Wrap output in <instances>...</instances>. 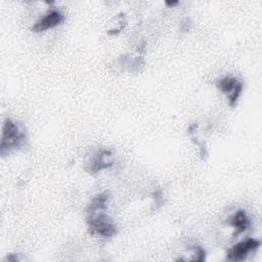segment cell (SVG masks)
Returning <instances> with one entry per match:
<instances>
[{"mask_svg": "<svg viewBox=\"0 0 262 262\" xmlns=\"http://www.w3.org/2000/svg\"><path fill=\"white\" fill-rule=\"evenodd\" d=\"M27 136L25 130L11 119H6L2 126L0 154L5 156L13 150L23 147L26 143Z\"/></svg>", "mask_w": 262, "mask_h": 262, "instance_id": "1", "label": "cell"}, {"mask_svg": "<svg viewBox=\"0 0 262 262\" xmlns=\"http://www.w3.org/2000/svg\"><path fill=\"white\" fill-rule=\"evenodd\" d=\"M87 226L91 234L101 237H112L117 233V227L112 219L103 213V210H97L87 213Z\"/></svg>", "mask_w": 262, "mask_h": 262, "instance_id": "2", "label": "cell"}, {"mask_svg": "<svg viewBox=\"0 0 262 262\" xmlns=\"http://www.w3.org/2000/svg\"><path fill=\"white\" fill-rule=\"evenodd\" d=\"M261 245V242L256 238H247L237 244L227 251L226 259L229 261H243L251 252H255Z\"/></svg>", "mask_w": 262, "mask_h": 262, "instance_id": "3", "label": "cell"}, {"mask_svg": "<svg viewBox=\"0 0 262 262\" xmlns=\"http://www.w3.org/2000/svg\"><path fill=\"white\" fill-rule=\"evenodd\" d=\"M216 86L220 91L227 95L229 105L234 106L243 90L242 82L234 77H224L216 82Z\"/></svg>", "mask_w": 262, "mask_h": 262, "instance_id": "4", "label": "cell"}, {"mask_svg": "<svg viewBox=\"0 0 262 262\" xmlns=\"http://www.w3.org/2000/svg\"><path fill=\"white\" fill-rule=\"evenodd\" d=\"M64 21V16L62 13H60L57 10H50L45 15H43L42 18H40L38 21H36L33 27L32 31L35 33L44 32L46 30L52 29Z\"/></svg>", "mask_w": 262, "mask_h": 262, "instance_id": "5", "label": "cell"}, {"mask_svg": "<svg viewBox=\"0 0 262 262\" xmlns=\"http://www.w3.org/2000/svg\"><path fill=\"white\" fill-rule=\"evenodd\" d=\"M111 157V151L107 149L98 150L87 164L86 171L90 174H96L101 170L107 169L113 166V162L108 161L107 158Z\"/></svg>", "mask_w": 262, "mask_h": 262, "instance_id": "6", "label": "cell"}, {"mask_svg": "<svg viewBox=\"0 0 262 262\" xmlns=\"http://www.w3.org/2000/svg\"><path fill=\"white\" fill-rule=\"evenodd\" d=\"M228 223L234 228L233 237L238 236L241 233H243L244 231L249 229L250 225H251V222H250V219H249L248 215L243 210H239V211L235 212L234 215H232L229 218Z\"/></svg>", "mask_w": 262, "mask_h": 262, "instance_id": "7", "label": "cell"}, {"mask_svg": "<svg viewBox=\"0 0 262 262\" xmlns=\"http://www.w3.org/2000/svg\"><path fill=\"white\" fill-rule=\"evenodd\" d=\"M108 193L107 192H102L97 195H95L91 202L89 203L87 207V213L88 212H94L97 210H104L106 208V203L108 200Z\"/></svg>", "mask_w": 262, "mask_h": 262, "instance_id": "8", "label": "cell"}, {"mask_svg": "<svg viewBox=\"0 0 262 262\" xmlns=\"http://www.w3.org/2000/svg\"><path fill=\"white\" fill-rule=\"evenodd\" d=\"M194 253H195V257L193 258V260L198 261V262H203L206 260V251L200 247V246H195L193 247Z\"/></svg>", "mask_w": 262, "mask_h": 262, "instance_id": "9", "label": "cell"}, {"mask_svg": "<svg viewBox=\"0 0 262 262\" xmlns=\"http://www.w3.org/2000/svg\"><path fill=\"white\" fill-rule=\"evenodd\" d=\"M152 198L155 200V206L157 205L156 209H158V207H160L163 203V191H162V189H157L152 193Z\"/></svg>", "mask_w": 262, "mask_h": 262, "instance_id": "10", "label": "cell"}, {"mask_svg": "<svg viewBox=\"0 0 262 262\" xmlns=\"http://www.w3.org/2000/svg\"><path fill=\"white\" fill-rule=\"evenodd\" d=\"M189 29H190V21H189L188 18H186V19H184V20L181 23V25H180V30H181L182 32H188Z\"/></svg>", "mask_w": 262, "mask_h": 262, "instance_id": "11", "label": "cell"}, {"mask_svg": "<svg viewBox=\"0 0 262 262\" xmlns=\"http://www.w3.org/2000/svg\"><path fill=\"white\" fill-rule=\"evenodd\" d=\"M6 260L7 261H17V260H19V258L15 255V254H9V255H7V257H6Z\"/></svg>", "mask_w": 262, "mask_h": 262, "instance_id": "12", "label": "cell"}, {"mask_svg": "<svg viewBox=\"0 0 262 262\" xmlns=\"http://www.w3.org/2000/svg\"><path fill=\"white\" fill-rule=\"evenodd\" d=\"M178 2L177 1H166V4L168 5V6H174V5H176Z\"/></svg>", "mask_w": 262, "mask_h": 262, "instance_id": "13", "label": "cell"}]
</instances>
